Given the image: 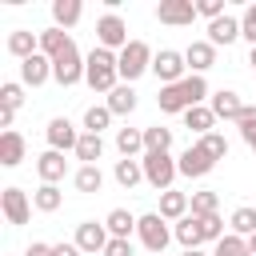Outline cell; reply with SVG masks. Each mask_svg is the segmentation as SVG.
Segmentation results:
<instances>
[{"label": "cell", "instance_id": "obj_1", "mask_svg": "<svg viewBox=\"0 0 256 256\" xmlns=\"http://www.w3.org/2000/svg\"><path fill=\"white\" fill-rule=\"evenodd\" d=\"M204 100H212L208 96V80L204 76H196V72H188L180 84H164L160 88V96H156V104H160V112H188V108H196V104H204Z\"/></svg>", "mask_w": 256, "mask_h": 256}, {"label": "cell", "instance_id": "obj_2", "mask_svg": "<svg viewBox=\"0 0 256 256\" xmlns=\"http://www.w3.org/2000/svg\"><path fill=\"white\" fill-rule=\"evenodd\" d=\"M84 84L92 88V92H112V88H120V56L116 52H108V48H92L88 52V68H84Z\"/></svg>", "mask_w": 256, "mask_h": 256}, {"label": "cell", "instance_id": "obj_3", "mask_svg": "<svg viewBox=\"0 0 256 256\" xmlns=\"http://www.w3.org/2000/svg\"><path fill=\"white\" fill-rule=\"evenodd\" d=\"M140 164H144V180H148L156 192H168V188H172V180L180 176V168H176V156H172V152H144V156H140Z\"/></svg>", "mask_w": 256, "mask_h": 256}, {"label": "cell", "instance_id": "obj_4", "mask_svg": "<svg viewBox=\"0 0 256 256\" xmlns=\"http://www.w3.org/2000/svg\"><path fill=\"white\" fill-rule=\"evenodd\" d=\"M136 236H140V244H144L152 256H164L168 240H176V236H172V228H168V220H164L160 212H144V216H140V224H136Z\"/></svg>", "mask_w": 256, "mask_h": 256}, {"label": "cell", "instance_id": "obj_5", "mask_svg": "<svg viewBox=\"0 0 256 256\" xmlns=\"http://www.w3.org/2000/svg\"><path fill=\"white\" fill-rule=\"evenodd\" d=\"M116 56H120V80L132 84V80H140V76L152 68V56H156V52H152L144 40H132V44H128L124 52H116Z\"/></svg>", "mask_w": 256, "mask_h": 256}, {"label": "cell", "instance_id": "obj_6", "mask_svg": "<svg viewBox=\"0 0 256 256\" xmlns=\"http://www.w3.org/2000/svg\"><path fill=\"white\" fill-rule=\"evenodd\" d=\"M96 40H100V48H108V52H124V48L132 44L124 16H120V12H104V16L96 20Z\"/></svg>", "mask_w": 256, "mask_h": 256}, {"label": "cell", "instance_id": "obj_7", "mask_svg": "<svg viewBox=\"0 0 256 256\" xmlns=\"http://www.w3.org/2000/svg\"><path fill=\"white\" fill-rule=\"evenodd\" d=\"M84 68H88V56H80V48L72 44L64 56H56V60H52V80H56L60 88H72V84H80V80H84Z\"/></svg>", "mask_w": 256, "mask_h": 256}, {"label": "cell", "instance_id": "obj_8", "mask_svg": "<svg viewBox=\"0 0 256 256\" xmlns=\"http://www.w3.org/2000/svg\"><path fill=\"white\" fill-rule=\"evenodd\" d=\"M152 72H156L160 88H164V84H180V80L188 76V60H184V52H176V48H160V52L152 56Z\"/></svg>", "mask_w": 256, "mask_h": 256}, {"label": "cell", "instance_id": "obj_9", "mask_svg": "<svg viewBox=\"0 0 256 256\" xmlns=\"http://www.w3.org/2000/svg\"><path fill=\"white\" fill-rule=\"evenodd\" d=\"M0 212H4V220L12 224V228H20V224H28V216H32V204H28V192L24 188H4L0 192Z\"/></svg>", "mask_w": 256, "mask_h": 256}, {"label": "cell", "instance_id": "obj_10", "mask_svg": "<svg viewBox=\"0 0 256 256\" xmlns=\"http://www.w3.org/2000/svg\"><path fill=\"white\" fill-rule=\"evenodd\" d=\"M44 136H48V148H52V152H76V144H80V132H76V124H72L68 116L48 120Z\"/></svg>", "mask_w": 256, "mask_h": 256}, {"label": "cell", "instance_id": "obj_11", "mask_svg": "<svg viewBox=\"0 0 256 256\" xmlns=\"http://www.w3.org/2000/svg\"><path fill=\"white\" fill-rule=\"evenodd\" d=\"M176 168H180V176H188V180H200V176H208L212 168H216V160L200 148V144H188L180 156H176Z\"/></svg>", "mask_w": 256, "mask_h": 256}, {"label": "cell", "instance_id": "obj_12", "mask_svg": "<svg viewBox=\"0 0 256 256\" xmlns=\"http://www.w3.org/2000/svg\"><path fill=\"white\" fill-rule=\"evenodd\" d=\"M156 20H160V24H172V28H184V24L196 20V4H192V0H160Z\"/></svg>", "mask_w": 256, "mask_h": 256}, {"label": "cell", "instance_id": "obj_13", "mask_svg": "<svg viewBox=\"0 0 256 256\" xmlns=\"http://www.w3.org/2000/svg\"><path fill=\"white\" fill-rule=\"evenodd\" d=\"M108 228L104 224H96V220H84V224H76V248L80 252H104L108 248Z\"/></svg>", "mask_w": 256, "mask_h": 256}, {"label": "cell", "instance_id": "obj_14", "mask_svg": "<svg viewBox=\"0 0 256 256\" xmlns=\"http://www.w3.org/2000/svg\"><path fill=\"white\" fill-rule=\"evenodd\" d=\"M48 76H52V60H48L44 52H36V56L20 60V84H28V88H40Z\"/></svg>", "mask_w": 256, "mask_h": 256}, {"label": "cell", "instance_id": "obj_15", "mask_svg": "<svg viewBox=\"0 0 256 256\" xmlns=\"http://www.w3.org/2000/svg\"><path fill=\"white\" fill-rule=\"evenodd\" d=\"M208 108L216 112V120H240V112H244V100L232 92V88H220V92H212V100H208Z\"/></svg>", "mask_w": 256, "mask_h": 256}, {"label": "cell", "instance_id": "obj_16", "mask_svg": "<svg viewBox=\"0 0 256 256\" xmlns=\"http://www.w3.org/2000/svg\"><path fill=\"white\" fill-rule=\"evenodd\" d=\"M184 60H188V68H192L196 76H204V72L216 64V44H208V40H192V44L184 48Z\"/></svg>", "mask_w": 256, "mask_h": 256}, {"label": "cell", "instance_id": "obj_17", "mask_svg": "<svg viewBox=\"0 0 256 256\" xmlns=\"http://www.w3.org/2000/svg\"><path fill=\"white\" fill-rule=\"evenodd\" d=\"M24 152H28V144H24V136H20L16 128L0 132V164H4V168H16V164L24 160Z\"/></svg>", "mask_w": 256, "mask_h": 256}, {"label": "cell", "instance_id": "obj_18", "mask_svg": "<svg viewBox=\"0 0 256 256\" xmlns=\"http://www.w3.org/2000/svg\"><path fill=\"white\" fill-rule=\"evenodd\" d=\"M36 172H40V180L44 184H60L64 180V172H68V160H64V152H40V160H36Z\"/></svg>", "mask_w": 256, "mask_h": 256}, {"label": "cell", "instance_id": "obj_19", "mask_svg": "<svg viewBox=\"0 0 256 256\" xmlns=\"http://www.w3.org/2000/svg\"><path fill=\"white\" fill-rule=\"evenodd\" d=\"M188 212H192V196L188 192H176V188L160 192V216L164 220H184Z\"/></svg>", "mask_w": 256, "mask_h": 256}, {"label": "cell", "instance_id": "obj_20", "mask_svg": "<svg viewBox=\"0 0 256 256\" xmlns=\"http://www.w3.org/2000/svg\"><path fill=\"white\" fill-rule=\"evenodd\" d=\"M136 224H140V216H132L128 208H112V212L104 216V228H108V236H116V240H132Z\"/></svg>", "mask_w": 256, "mask_h": 256}, {"label": "cell", "instance_id": "obj_21", "mask_svg": "<svg viewBox=\"0 0 256 256\" xmlns=\"http://www.w3.org/2000/svg\"><path fill=\"white\" fill-rule=\"evenodd\" d=\"M72 44H76V40H72V36H68L64 28H56V24L40 32V52H44L48 60H56V56H64V52H68Z\"/></svg>", "mask_w": 256, "mask_h": 256}, {"label": "cell", "instance_id": "obj_22", "mask_svg": "<svg viewBox=\"0 0 256 256\" xmlns=\"http://www.w3.org/2000/svg\"><path fill=\"white\" fill-rule=\"evenodd\" d=\"M184 128H188V132H196V140H200V136L216 132V112H212L208 104H196V108H188V112H184Z\"/></svg>", "mask_w": 256, "mask_h": 256}, {"label": "cell", "instance_id": "obj_23", "mask_svg": "<svg viewBox=\"0 0 256 256\" xmlns=\"http://www.w3.org/2000/svg\"><path fill=\"white\" fill-rule=\"evenodd\" d=\"M232 40H240V20H236V16H220V20L208 24V44H216V48L224 44V48H228Z\"/></svg>", "mask_w": 256, "mask_h": 256}, {"label": "cell", "instance_id": "obj_24", "mask_svg": "<svg viewBox=\"0 0 256 256\" xmlns=\"http://www.w3.org/2000/svg\"><path fill=\"white\" fill-rule=\"evenodd\" d=\"M8 52H12L16 60H28V56H36V52H40V32L16 28V32L8 36Z\"/></svg>", "mask_w": 256, "mask_h": 256}, {"label": "cell", "instance_id": "obj_25", "mask_svg": "<svg viewBox=\"0 0 256 256\" xmlns=\"http://www.w3.org/2000/svg\"><path fill=\"white\" fill-rule=\"evenodd\" d=\"M80 16H84V4L80 0H52V24L56 28H72V24H80Z\"/></svg>", "mask_w": 256, "mask_h": 256}, {"label": "cell", "instance_id": "obj_26", "mask_svg": "<svg viewBox=\"0 0 256 256\" xmlns=\"http://www.w3.org/2000/svg\"><path fill=\"white\" fill-rule=\"evenodd\" d=\"M72 184H76V192H84V196L100 192V188H104V172H100V164H80L76 176H72Z\"/></svg>", "mask_w": 256, "mask_h": 256}, {"label": "cell", "instance_id": "obj_27", "mask_svg": "<svg viewBox=\"0 0 256 256\" xmlns=\"http://www.w3.org/2000/svg\"><path fill=\"white\" fill-rule=\"evenodd\" d=\"M104 104L112 108V116H132V112H136V92H132V84H120V88H112Z\"/></svg>", "mask_w": 256, "mask_h": 256}, {"label": "cell", "instance_id": "obj_28", "mask_svg": "<svg viewBox=\"0 0 256 256\" xmlns=\"http://www.w3.org/2000/svg\"><path fill=\"white\" fill-rule=\"evenodd\" d=\"M116 148H120V156L136 160L144 152V128H116Z\"/></svg>", "mask_w": 256, "mask_h": 256}, {"label": "cell", "instance_id": "obj_29", "mask_svg": "<svg viewBox=\"0 0 256 256\" xmlns=\"http://www.w3.org/2000/svg\"><path fill=\"white\" fill-rule=\"evenodd\" d=\"M112 176H116V184H120V188H128V192H132V188H136V184L144 180V164H140V160H128V156H124V160H116Z\"/></svg>", "mask_w": 256, "mask_h": 256}, {"label": "cell", "instance_id": "obj_30", "mask_svg": "<svg viewBox=\"0 0 256 256\" xmlns=\"http://www.w3.org/2000/svg\"><path fill=\"white\" fill-rule=\"evenodd\" d=\"M60 204H64V192H60L56 184H40V188L32 192V208H36V212H56Z\"/></svg>", "mask_w": 256, "mask_h": 256}, {"label": "cell", "instance_id": "obj_31", "mask_svg": "<svg viewBox=\"0 0 256 256\" xmlns=\"http://www.w3.org/2000/svg\"><path fill=\"white\" fill-rule=\"evenodd\" d=\"M172 236H176V240L184 244V252H188V248H200V244H204V240H200V224H196V216H192V212H188L184 220H176Z\"/></svg>", "mask_w": 256, "mask_h": 256}, {"label": "cell", "instance_id": "obj_32", "mask_svg": "<svg viewBox=\"0 0 256 256\" xmlns=\"http://www.w3.org/2000/svg\"><path fill=\"white\" fill-rule=\"evenodd\" d=\"M104 156V140L96 136V132H80V144H76V160H84V164H96Z\"/></svg>", "mask_w": 256, "mask_h": 256}, {"label": "cell", "instance_id": "obj_33", "mask_svg": "<svg viewBox=\"0 0 256 256\" xmlns=\"http://www.w3.org/2000/svg\"><path fill=\"white\" fill-rule=\"evenodd\" d=\"M228 224H232V232H236V236H244V240H248V236H256V208L240 204V208L228 216Z\"/></svg>", "mask_w": 256, "mask_h": 256}, {"label": "cell", "instance_id": "obj_34", "mask_svg": "<svg viewBox=\"0 0 256 256\" xmlns=\"http://www.w3.org/2000/svg\"><path fill=\"white\" fill-rule=\"evenodd\" d=\"M108 124H112V108H108V104H92V108H84V132H96V136H100Z\"/></svg>", "mask_w": 256, "mask_h": 256}, {"label": "cell", "instance_id": "obj_35", "mask_svg": "<svg viewBox=\"0 0 256 256\" xmlns=\"http://www.w3.org/2000/svg\"><path fill=\"white\" fill-rule=\"evenodd\" d=\"M168 148H172V128H164V124L144 128V152H168Z\"/></svg>", "mask_w": 256, "mask_h": 256}, {"label": "cell", "instance_id": "obj_36", "mask_svg": "<svg viewBox=\"0 0 256 256\" xmlns=\"http://www.w3.org/2000/svg\"><path fill=\"white\" fill-rule=\"evenodd\" d=\"M220 212V192L204 188V192H192V216H216Z\"/></svg>", "mask_w": 256, "mask_h": 256}, {"label": "cell", "instance_id": "obj_37", "mask_svg": "<svg viewBox=\"0 0 256 256\" xmlns=\"http://www.w3.org/2000/svg\"><path fill=\"white\" fill-rule=\"evenodd\" d=\"M196 224H200V240H204V244H220V240L228 236L220 212H216V216H196Z\"/></svg>", "mask_w": 256, "mask_h": 256}, {"label": "cell", "instance_id": "obj_38", "mask_svg": "<svg viewBox=\"0 0 256 256\" xmlns=\"http://www.w3.org/2000/svg\"><path fill=\"white\" fill-rule=\"evenodd\" d=\"M20 104H24V84H16V80H4V84H0V108H12V112H20Z\"/></svg>", "mask_w": 256, "mask_h": 256}, {"label": "cell", "instance_id": "obj_39", "mask_svg": "<svg viewBox=\"0 0 256 256\" xmlns=\"http://www.w3.org/2000/svg\"><path fill=\"white\" fill-rule=\"evenodd\" d=\"M196 144H200L212 160H224V156H228V140H224V132H208V136H200Z\"/></svg>", "mask_w": 256, "mask_h": 256}, {"label": "cell", "instance_id": "obj_40", "mask_svg": "<svg viewBox=\"0 0 256 256\" xmlns=\"http://www.w3.org/2000/svg\"><path fill=\"white\" fill-rule=\"evenodd\" d=\"M212 256H248V240L244 236H236V232H228L220 244H216V252Z\"/></svg>", "mask_w": 256, "mask_h": 256}, {"label": "cell", "instance_id": "obj_41", "mask_svg": "<svg viewBox=\"0 0 256 256\" xmlns=\"http://www.w3.org/2000/svg\"><path fill=\"white\" fill-rule=\"evenodd\" d=\"M236 128H240V136H244V144L252 148V140H256V104H244V112H240V120H236Z\"/></svg>", "mask_w": 256, "mask_h": 256}, {"label": "cell", "instance_id": "obj_42", "mask_svg": "<svg viewBox=\"0 0 256 256\" xmlns=\"http://www.w3.org/2000/svg\"><path fill=\"white\" fill-rule=\"evenodd\" d=\"M240 36L256 48V4H248V8H244V16H240Z\"/></svg>", "mask_w": 256, "mask_h": 256}, {"label": "cell", "instance_id": "obj_43", "mask_svg": "<svg viewBox=\"0 0 256 256\" xmlns=\"http://www.w3.org/2000/svg\"><path fill=\"white\" fill-rule=\"evenodd\" d=\"M196 16H208V24H212L228 12H224V0H196Z\"/></svg>", "mask_w": 256, "mask_h": 256}, {"label": "cell", "instance_id": "obj_44", "mask_svg": "<svg viewBox=\"0 0 256 256\" xmlns=\"http://www.w3.org/2000/svg\"><path fill=\"white\" fill-rule=\"evenodd\" d=\"M104 256H132V240H108V248H104Z\"/></svg>", "mask_w": 256, "mask_h": 256}, {"label": "cell", "instance_id": "obj_45", "mask_svg": "<svg viewBox=\"0 0 256 256\" xmlns=\"http://www.w3.org/2000/svg\"><path fill=\"white\" fill-rule=\"evenodd\" d=\"M52 256H84V252L76 248V240H72V244H64V240H60V244H52Z\"/></svg>", "mask_w": 256, "mask_h": 256}, {"label": "cell", "instance_id": "obj_46", "mask_svg": "<svg viewBox=\"0 0 256 256\" xmlns=\"http://www.w3.org/2000/svg\"><path fill=\"white\" fill-rule=\"evenodd\" d=\"M24 256H52V244H44V240H32Z\"/></svg>", "mask_w": 256, "mask_h": 256}, {"label": "cell", "instance_id": "obj_47", "mask_svg": "<svg viewBox=\"0 0 256 256\" xmlns=\"http://www.w3.org/2000/svg\"><path fill=\"white\" fill-rule=\"evenodd\" d=\"M12 120H16V112H12V108H0V128H4V132L12 128Z\"/></svg>", "mask_w": 256, "mask_h": 256}, {"label": "cell", "instance_id": "obj_48", "mask_svg": "<svg viewBox=\"0 0 256 256\" xmlns=\"http://www.w3.org/2000/svg\"><path fill=\"white\" fill-rule=\"evenodd\" d=\"M248 64H252V72H256V48H252V52H248Z\"/></svg>", "mask_w": 256, "mask_h": 256}, {"label": "cell", "instance_id": "obj_49", "mask_svg": "<svg viewBox=\"0 0 256 256\" xmlns=\"http://www.w3.org/2000/svg\"><path fill=\"white\" fill-rule=\"evenodd\" d=\"M184 256H208V252H200V248H188V252H184Z\"/></svg>", "mask_w": 256, "mask_h": 256}, {"label": "cell", "instance_id": "obj_50", "mask_svg": "<svg viewBox=\"0 0 256 256\" xmlns=\"http://www.w3.org/2000/svg\"><path fill=\"white\" fill-rule=\"evenodd\" d=\"M252 152H256V140H252Z\"/></svg>", "mask_w": 256, "mask_h": 256}]
</instances>
